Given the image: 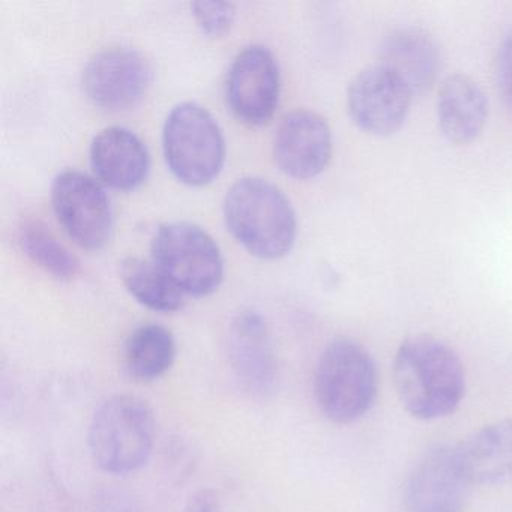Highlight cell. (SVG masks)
<instances>
[{"label":"cell","instance_id":"cell-23","mask_svg":"<svg viewBox=\"0 0 512 512\" xmlns=\"http://www.w3.org/2000/svg\"><path fill=\"white\" fill-rule=\"evenodd\" d=\"M182 512H220V502L211 491H202L190 500Z\"/></svg>","mask_w":512,"mask_h":512},{"label":"cell","instance_id":"cell-15","mask_svg":"<svg viewBox=\"0 0 512 512\" xmlns=\"http://www.w3.org/2000/svg\"><path fill=\"white\" fill-rule=\"evenodd\" d=\"M488 118L487 95L481 86L464 74L449 76L440 86L437 119L449 142L466 145L484 130Z\"/></svg>","mask_w":512,"mask_h":512},{"label":"cell","instance_id":"cell-11","mask_svg":"<svg viewBox=\"0 0 512 512\" xmlns=\"http://www.w3.org/2000/svg\"><path fill=\"white\" fill-rule=\"evenodd\" d=\"M470 485L457 446H436L410 472L404 491L407 511L461 512Z\"/></svg>","mask_w":512,"mask_h":512},{"label":"cell","instance_id":"cell-10","mask_svg":"<svg viewBox=\"0 0 512 512\" xmlns=\"http://www.w3.org/2000/svg\"><path fill=\"white\" fill-rule=\"evenodd\" d=\"M152 68L148 59L131 47H110L97 53L83 71V89L95 106L125 110L136 106L148 92Z\"/></svg>","mask_w":512,"mask_h":512},{"label":"cell","instance_id":"cell-4","mask_svg":"<svg viewBox=\"0 0 512 512\" xmlns=\"http://www.w3.org/2000/svg\"><path fill=\"white\" fill-rule=\"evenodd\" d=\"M314 394L323 415L335 424L361 419L377 395V370L367 349L356 341H332L320 356Z\"/></svg>","mask_w":512,"mask_h":512},{"label":"cell","instance_id":"cell-1","mask_svg":"<svg viewBox=\"0 0 512 512\" xmlns=\"http://www.w3.org/2000/svg\"><path fill=\"white\" fill-rule=\"evenodd\" d=\"M394 380L404 409L422 421L451 415L466 391L457 353L431 335H416L401 343L395 355Z\"/></svg>","mask_w":512,"mask_h":512},{"label":"cell","instance_id":"cell-18","mask_svg":"<svg viewBox=\"0 0 512 512\" xmlns=\"http://www.w3.org/2000/svg\"><path fill=\"white\" fill-rule=\"evenodd\" d=\"M175 356L172 332L157 323L139 326L125 341V368L139 380L160 379L172 368Z\"/></svg>","mask_w":512,"mask_h":512},{"label":"cell","instance_id":"cell-21","mask_svg":"<svg viewBox=\"0 0 512 512\" xmlns=\"http://www.w3.org/2000/svg\"><path fill=\"white\" fill-rule=\"evenodd\" d=\"M194 19L205 34L220 37L232 28L235 5L230 2H194L191 4Z\"/></svg>","mask_w":512,"mask_h":512},{"label":"cell","instance_id":"cell-13","mask_svg":"<svg viewBox=\"0 0 512 512\" xmlns=\"http://www.w3.org/2000/svg\"><path fill=\"white\" fill-rule=\"evenodd\" d=\"M331 155V128L322 116L295 110L281 121L274 139V158L284 175L316 178L328 166Z\"/></svg>","mask_w":512,"mask_h":512},{"label":"cell","instance_id":"cell-22","mask_svg":"<svg viewBox=\"0 0 512 512\" xmlns=\"http://www.w3.org/2000/svg\"><path fill=\"white\" fill-rule=\"evenodd\" d=\"M497 88L506 106L512 110V32L500 46L497 56Z\"/></svg>","mask_w":512,"mask_h":512},{"label":"cell","instance_id":"cell-9","mask_svg":"<svg viewBox=\"0 0 512 512\" xmlns=\"http://www.w3.org/2000/svg\"><path fill=\"white\" fill-rule=\"evenodd\" d=\"M280 68L263 46H250L238 53L230 65L226 98L233 115L260 127L271 121L280 101Z\"/></svg>","mask_w":512,"mask_h":512},{"label":"cell","instance_id":"cell-7","mask_svg":"<svg viewBox=\"0 0 512 512\" xmlns=\"http://www.w3.org/2000/svg\"><path fill=\"white\" fill-rule=\"evenodd\" d=\"M52 205L62 229L80 247L100 250L113 230V209L100 182L79 170H65L52 185Z\"/></svg>","mask_w":512,"mask_h":512},{"label":"cell","instance_id":"cell-3","mask_svg":"<svg viewBox=\"0 0 512 512\" xmlns=\"http://www.w3.org/2000/svg\"><path fill=\"white\" fill-rule=\"evenodd\" d=\"M155 419L151 407L133 395L104 401L89 428V449L97 466L112 475L142 469L154 449Z\"/></svg>","mask_w":512,"mask_h":512},{"label":"cell","instance_id":"cell-2","mask_svg":"<svg viewBox=\"0 0 512 512\" xmlns=\"http://www.w3.org/2000/svg\"><path fill=\"white\" fill-rule=\"evenodd\" d=\"M223 209L227 229L253 256L275 260L292 250L298 233L295 209L266 179H239L227 191Z\"/></svg>","mask_w":512,"mask_h":512},{"label":"cell","instance_id":"cell-14","mask_svg":"<svg viewBox=\"0 0 512 512\" xmlns=\"http://www.w3.org/2000/svg\"><path fill=\"white\" fill-rule=\"evenodd\" d=\"M91 164L103 184L131 191L148 178L151 158L136 133L124 127H110L92 140Z\"/></svg>","mask_w":512,"mask_h":512},{"label":"cell","instance_id":"cell-19","mask_svg":"<svg viewBox=\"0 0 512 512\" xmlns=\"http://www.w3.org/2000/svg\"><path fill=\"white\" fill-rule=\"evenodd\" d=\"M121 280L130 295L149 310L173 313L184 307V293L154 262L128 257L121 263Z\"/></svg>","mask_w":512,"mask_h":512},{"label":"cell","instance_id":"cell-6","mask_svg":"<svg viewBox=\"0 0 512 512\" xmlns=\"http://www.w3.org/2000/svg\"><path fill=\"white\" fill-rule=\"evenodd\" d=\"M152 262L185 296L203 298L220 287L224 262L220 247L196 224H164L152 239Z\"/></svg>","mask_w":512,"mask_h":512},{"label":"cell","instance_id":"cell-8","mask_svg":"<svg viewBox=\"0 0 512 512\" xmlns=\"http://www.w3.org/2000/svg\"><path fill=\"white\" fill-rule=\"evenodd\" d=\"M413 92L406 82L385 65L361 71L347 91V110L365 133L391 136L403 127Z\"/></svg>","mask_w":512,"mask_h":512},{"label":"cell","instance_id":"cell-20","mask_svg":"<svg viewBox=\"0 0 512 512\" xmlns=\"http://www.w3.org/2000/svg\"><path fill=\"white\" fill-rule=\"evenodd\" d=\"M19 242L35 265L58 280H73L79 274L77 257L40 221L23 224Z\"/></svg>","mask_w":512,"mask_h":512},{"label":"cell","instance_id":"cell-16","mask_svg":"<svg viewBox=\"0 0 512 512\" xmlns=\"http://www.w3.org/2000/svg\"><path fill=\"white\" fill-rule=\"evenodd\" d=\"M457 451L472 484L512 485V419L476 431Z\"/></svg>","mask_w":512,"mask_h":512},{"label":"cell","instance_id":"cell-5","mask_svg":"<svg viewBox=\"0 0 512 512\" xmlns=\"http://www.w3.org/2000/svg\"><path fill=\"white\" fill-rule=\"evenodd\" d=\"M170 172L190 187L211 184L226 161V140L214 116L196 103L173 107L163 130Z\"/></svg>","mask_w":512,"mask_h":512},{"label":"cell","instance_id":"cell-17","mask_svg":"<svg viewBox=\"0 0 512 512\" xmlns=\"http://www.w3.org/2000/svg\"><path fill=\"white\" fill-rule=\"evenodd\" d=\"M382 65L397 73L415 92L430 88L440 70V53L421 29H400L386 40Z\"/></svg>","mask_w":512,"mask_h":512},{"label":"cell","instance_id":"cell-12","mask_svg":"<svg viewBox=\"0 0 512 512\" xmlns=\"http://www.w3.org/2000/svg\"><path fill=\"white\" fill-rule=\"evenodd\" d=\"M227 349L241 388L253 397L272 394L277 385L278 362L265 319L253 310L242 311L229 326Z\"/></svg>","mask_w":512,"mask_h":512}]
</instances>
